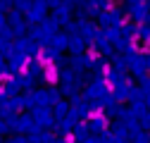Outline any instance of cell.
<instances>
[{"instance_id":"cell-1","label":"cell","mask_w":150,"mask_h":143,"mask_svg":"<svg viewBox=\"0 0 150 143\" xmlns=\"http://www.w3.org/2000/svg\"><path fill=\"white\" fill-rule=\"evenodd\" d=\"M17 129H19V131H31L33 129V122L29 117H22L19 122H17Z\"/></svg>"},{"instance_id":"cell-2","label":"cell","mask_w":150,"mask_h":143,"mask_svg":"<svg viewBox=\"0 0 150 143\" xmlns=\"http://www.w3.org/2000/svg\"><path fill=\"white\" fill-rule=\"evenodd\" d=\"M36 122H38V124H50V119H48L45 112H36Z\"/></svg>"},{"instance_id":"cell-3","label":"cell","mask_w":150,"mask_h":143,"mask_svg":"<svg viewBox=\"0 0 150 143\" xmlns=\"http://www.w3.org/2000/svg\"><path fill=\"white\" fill-rule=\"evenodd\" d=\"M134 143H150V138H148V134H138V136H134Z\"/></svg>"}]
</instances>
